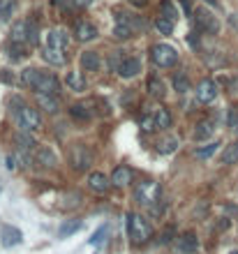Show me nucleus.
Instances as JSON below:
<instances>
[{
    "mask_svg": "<svg viewBox=\"0 0 238 254\" xmlns=\"http://www.w3.org/2000/svg\"><path fill=\"white\" fill-rule=\"evenodd\" d=\"M127 234L132 238L137 245H141L146 240H150L153 236V227H150V222L141 215H137V213H130L127 215Z\"/></svg>",
    "mask_w": 238,
    "mask_h": 254,
    "instance_id": "obj_1",
    "label": "nucleus"
},
{
    "mask_svg": "<svg viewBox=\"0 0 238 254\" xmlns=\"http://www.w3.org/2000/svg\"><path fill=\"white\" fill-rule=\"evenodd\" d=\"M67 159H70V167L74 171H88L90 164H93V153H90V148L86 143H77V146L70 148Z\"/></svg>",
    "mask_w": 238,
    "mask_h": 254,
    "instance_id": "obj_2",
    "label": "nucleus"
},
{
    "mask_svg": "<svg viewBox=\"0 0 238 254\" xmlns=\"http://www.w3.org/2000/svg\"><path fill=\"white\" fill-rule=\"evenodd\" d=\"M150 58L158 67H174L178 62V53L171 44H155L150 49Z\"/></svg>",
    "mask_w": 238,
    "mask_h": 254,
    "instance_id": "obj_3",
    "label": "nucleus"
},
{
    "mask_svg": "<svg viewBox=\"0 0 238 254\" xmlns=\"http://www.w3.org/2000/svg\"><path fill=\"white\" fill-rule=\"evenodd\" d=\"M17 120H19V127L23 132H37L42 127V116H40V111L33 109V106L21 104V109L17 111Z\"/></svg>",
    "mask_w": 238,
    "mask_h": 254,
    "instance_id": "obj_4",
    "label": "nucleus"
},
{
    "mask_svg": "<svg viewBox=\"0 0 238 254\" xmlns=\"http://www.w3.org/2000/svg\"><path fill=\"white\" fill-rule=\"evenodd\" d=\"M194 21H197V28L201 33H206V35H218L220 33V21H218V17L213 12H208L206 7H199L194 12Z\"/></svg>",
    "mask_w": 238,
    "mask_h": 254,
    "instance_id": "obj_5",
    "label": "nucleus"
},
{
    "mask_svg": "<svg viewBox=\"0 0 238 254\" xmlns=\"http://www.w3.org/2000/svg\"><path fill=\"white\" fill-rule=\"evenodd\" d=\"M134 196H137V201L141 203V206H153V203L159 201V185L146 180V183H141L137 187Z\"/></svg>",
    "mask_w": 238,
    "mask_h": 254,
    "instance_id": "obj_6",
    "label": "nucleus"
},
{
    "mask_svg": "<svg viewBox=\"0 0 238 254\" xmlns=\"http://www.w3.org/2000/svg\"><path fill=\"white\" fill-rule=\"evenodd\" d=\"M81 203H83V194L79 190H67V192H62L58 196V208L60 211H74V208H79Z\"/></svg>",
    "mask_w": 238,
    "mask_h": 254,
    "instance_id": "obj_7",
    "label": "nucleus"
},
{
    "mask_svg": "<svg viewBox=\"0 0 238 254\" xmlns=\"http://www.w3.org/2000/svg\"><path fill=\"white\" fill-rule=\"evenodd\" d=\"M218 97V83L213 79H203L199 86H197V99L201 102V104H208Z\"/></svg>",
    "mask_w": 238,
    "mask_h": 254,
    "instance_id": "obj_8",
    "label": "nucleus"
},
{
    "mask_svg": "<svg viewBox=\"0 0 238 254\" xmlns=\"http://www.w3.org/2000/svg\"><path fill=\"white\" fill-rule=\"evenodd\" d=\"M37 93H46V95H58V90H60V83H58V79L53 77V74H49V72H42V77H40V81H37Z\"/></svg>",
    "mask_w": 238,
    "mask_h": 254,
    "instance_id": "obj_9",
    "label": "nucleus"
},
{
    "mask_svg": "<svg viewBox=\"0 0 238 254\" xmlns=\"http://www.w3.org/2000/svg\"><path fill=\"white\" fill-rule=\"evenodd\" d=\"M88 187L95 194H106L111 190V178H106V176L99 174V171H93V174L88 176Z\"/></svg>",
    "mask_w": 238,
    "mask_h": 254,
    "instance_id": "obj_10",
    "label": "nucleus"
},
{
    "mask_svg": "<svg viewBox=\"0 0 238 254\" xmlns=\"http://www.w3.org/2000/svg\"><path fill=\"white\" fill-rule=\"evenodd\" d=\"M141 72V60L137 58V56H127L123 60V65H120V70H118V74L123 77V79H132V77H137Z\"/></svg>",
    "mask_w": 238,
    "mask_h": 254,
    "instance_id": "obj_11",
    "label": "nucleus"
},
{
    "mask_svg": "<svg viewBox=\"0 0 238 254\" xmlns=\"http://www.w3.org/2000/svg\"><path fill=\"white\" fill-rule=\"evenodd\" d=\"M0 238H2V245L5 247H14L23 240V234H21L19 229L9 227V224H2V227H0Z\"/></svg>",
    "mask_w": 238,
    "mask_h": 254,
    "instance_id": "obj_12",
    "label": "nucleus"
},
{
    "mask_svg": "<svg viewBox=\"0 0 238 254\" xmlns=\"http://www.w3.org/2000/svg\"><path fill=\"white\" fill-rule=\"evenodd\" d=\"M74 33H77V39H79V42H90V39L97 37V28L93 26L90 21H79V23L74 26Z\"/></svg>",
    "mask_w": 238,
    "mask_h": 254,
    "instance_id": "obj_13",
    "label": "nucleus"
},
{
    "mask_svg": "<svg viewBox=\"0 0 238 254\" xmlns=\"http://www.w3.org/2000/svg\"><path fill=\"white\" fill-rule=\"evenodd\" d=\"M67 42H70V37H67V33H65L62 28H53L51 33L46 35V44H49L51 49H62V51H65Z\"/></svg>",
    "mask_w": 238,
    "mask_h": 254,
    "instance_id": "obj_14",
    "label": "nucleus"
},
{
    "mask_svg": "<svg viewBox=\"0 0 238 254\" xmlns=\"http://www.w3.org/2000/svg\"><path fill=\"white\" fill-rule=\"evenodd\" d=\"M37 104L44 109L46 114H56L60 109V99L58 95H46V93H37Z\"/></svg>",
    "mask_w": 238,
    "mask_h": 254,
    "instance_id": "obj_15",
    "label": "nucleus"
},
{
    "mask_svg": "<svg viewBox=\"0 0 238 254\" xmlns=\"http://www.w3.org/2000/svg\"><path fill=\"white\" fill-rule=\"evenodd\" d=\"M70 116L77 123H88L90 118H93V109H90V104H86V102H79V104H74L70 109Z\"/></svg>",
    "mask_w": 238,
    "mask_h": 254,
    "instance_id": "obj_16",
    "label": "nucleus"
},
{
    "mask_svg": "<svg viewBox=\"0 0 238 254\" xmlns=\"http://www.w3.org/2000/svg\"><path fill=\"white\" fill-rule=\"evenodd\" d=\"M81 67L88 72H97L102 67V58L97 51H83L81 53Z\"/></svg>",
    "mask_w": 238,
    "mask_h": 254,
    "instance_id": "obj_17",
    "label": "nucleus"
},
{
    "mask_svg": "<svg viewBox=\"0 0 238 254\" xmlns=\"http://www.w3.org/2000/svg\"><path fill=\"white\" fill-rule=\"evenodd\" d=\"M111 183H114L116 187H125V185H130V183H132V169L116 167L114 176H111Z\"/></svg>",
    "mask_w": 238,
    "mask_h": 254,
    "instance_id": "obj_18",
    "label": "nucleus"
},
{
    "mask_svg": "<svg viewBox=\"0 0 238 254\" xmlns=\"http://www.w3.org/2000/svg\"><path fill=\"white\" fill-rule=\"evenodd\" d=\"M197 247H199V243H197V236H194L192 231H190V234H183V236L178 238V250H180V252L194 254Z\"/></svg>",
    "mask_w": 238,
    "mask_h": 254,
    "instance_id": "obj_19",
    "label": "nucleus"
},
{
    "mask_svg": "<svg viewBox=\"0 0 238 254\" xmlns=\"http://www.w3.org/2000/svg\"><path fill=\"white\" fill-rule=\"evenodd\" d=\"M12 42L14 44H28V28H26V21H17L12 26Z\"/></svg>",
    "mask_w": 238,
    "mask_h": 254,
    "instance_id": "obj_20",
    "label": "nucleus"
},
{
    "mask_svg": "<svg viewBox=\"0 0 238 254\" xmlns=\"http://www.w3.org/2000/svg\"><path fill=\"white\" fill-rule=\"evenodd\" d=\"M35 162L40 164V167H44V169H53L56 167V155H53L49 148H40L35 153Z\"/></svg>",
    "mask_w": 238,
    "mask_h": 254,
    "instance_id": "obj_21",
    "label": "nucleus"
},
{
    "mask_svg": "<svg viewBox=\"0 0 238 254\" xmlns=\"http://www.w3.org/2000/svg\"><path fill=\"white\" fill-rule=\"evenodd\" d=\"M42 58H44L49 65H65V53H62V49H51V46H46L44 51H42Z\"/></svg>",
    "mask_w": 238,
    "mask_h": 254,
    "instance_id": "obj_22",
    "label": "nucleus"
},
{
    "mask_svg": "<svg viewBox=\"0 0 238 254\" xmlns=\"http://www.w3.org/2000/svg\"><path fill=\"white\" fill-rule=\"evenodd\" d=\"M40 77H42V72L35 70V67H28V70L21 72V81H23V86H28L30 90H35V88H37Z\"/></svg>",
    "mask_w": 238,
    "mask_h": 254,
    "instance_id": "obj_23",
    "label": "nucleus"
},
{
    "mask_svg": "<svg viewBox=\"0 0 238 254\" xmlns=\"http://www.w3.org/2000/svg\"><path fill=\"white\" fill-rule=\"evenodd\" d=\"M67 86L72 88V90H77V93H81V90H86V79H83V74L81 72H67Z\"/></svg>",
    "mask_w": 238,
    "mask_h": 254,
    "instance_id": "obj_24",
    "label": "nucleus"
},
{
    "mask_svg": "<svg viewBox=\"0 0 238 254\" xmlns=\"http://www.w3.org/2000/svg\"><path fill=\"white\" fill-rule=\"evenodd\" d=\"M17 9V0H0V23H7Z\"/></svg>",
    "mask_w": 238,
    "mask_h": 254,
    "instance_id": "obj_25",
    "label": "nucleus"
},
{
    "mask_svg": "<svg viewBox=\"0 0 238 254\" xmlns=\"http://www.w3.org/2000/svg\"><path fill=\"white\" fill-rule=\"evenodd\" d=\"M176 148H178V139H176V137H164V139L158 141V150L162 153V155H171Z\"/></svg>",
    "mask_w": 238,
    "mask_h": 254,
    "instance_id": "obj_26",
    "label": "nucleus"
},
{
    "mask_svg": "<svg viewBox=\"0 0 238 254\" xmlns=\"http://www.w3.org/2000/svg\"><path fill=\"white\" fill-rule=\"evenodd\" d=\"M164 90H167V88H164V83H162L158 77H150L148 79V93L150 95L155 97V99H162V97H164Z\"/></svg>",
    "mask_w": 238,
    "mask_h": 254,
    "instance_id": "obj_27",
    "label": "nucleus"
},
{
    "mask_svg": "<svg viewBox=\"0 0 238 254\" xmlns=\"http://www.w3.org/2000/svg\"><path fill=\"white\" fill-rule=\"evenodd\" d=\"M211 134H213V123H211V120H201V123L197 125V130H194V139H197V141H206Z\"/></svg>",
    "mask_w": 238,
    "mask_h": 254,
    "instance_id": "obj_28",
    "label": "nucleus"
},
{
    "mask_svg": "<svg viewBox=\"0 0 238 254\" xmlns=\"http://www.w3.org/2000/svg\"><path fill=\"white\" fill-rule=\"evenodd\" d=\"M222 164H236L238 162V143H229L222 150Z\"/></svg>",
    "mask_w": 238,
    "mask_h": 254,
    "instance_id": "obj_29",
    "label": "nucleus"
},
{
    "mask_svg": "<svg viewBox=\"0 0 238 254\" xmlns=\"http://www.w3.org/2000/svg\"><path fill=\"white\" fill-rule=\"evenodd\" d=\"M171 83H174V90L176 93H187L190 90V79H187V74H183V72H176Z\"/></svg>",
    "mask_w": 238,
    "mask_h": 254,
    "instance_id": "obj_30",
    "label": "nucleus"
},
{
    "mask_svg": "<svg viewBox=\"0 0 238 254\" xmlns=\"http://www.w3.org/2000/svg\"><path fill=\"white\" fill-rule=\"evenodd\" d=\"M79 229H81V222H79V219H70V222L60 224V229H58V236H60V238H67V236H72V234H77Z\"/></svg>",
    "mask_w": 238,
    "mask_h": 254,
    "instance_id": "obj_31",
    "label": "nucleus"
},
{
    "mask_svg": "<svg viewBox=\"0 0 238 254\" xmlns=\"http://www.w3.org/2000/svg\"><path fill=\"white\" fill-rule=\"evenodd\" d=\"M134 30L130 23H116L114 26V37L116 39H127V37H132Z\"/></svg>",
    "mask_w": 238,
    "mask_h": 254,
    "instance_id": "obj_32",
    "label": "nucleus"
},
{
    "mask_svg": "<svg viewBox=\"0 0 238 254\" xmlns=\"http://www.w3.org/2000/svg\"><path fill=\"white\" fill-rule=\"evenodd\" d=\"M26 28H28V44H37L40 42V26H37L33 19L26 21Z\"/></svg>",
    "mask_w": 238,
    "mask_h": 254,
    "instance_id": "obj_33",
    "label": "nucleus"
},
{
    "mask_svg": "<svg viewBox=\"0 0 238 254\" xmlns=\"http://www.w3.org/2000/svg\"><path fill=\"white\" fill-rule=\"evenodd\" d=\"M155 28H158L162 35H171V33H174V21L167 17H159L158 21H155Z\"/></svg>",
    "mask_w": 238,
    "mask_h": 254,
    "instance_id": "obj_34",
    "label": "nucleus"
},
{
    "mask_svg": "<svg viewBox=\"0 0 238 254\" xmlns=\"http://www.w3.org/2000/svg\"><path fill=\"white\" fill-rule=\"evenodd\" d=\"M17 143H19V150H26V153L35 146V141L30 139V137H28V132H23V130L17 134Z\"/></svg>",
    "mask_w": 238,
    "mask_h": 254,
    "instance_id": "obj_35",
    "label": "nucleus"
},
{
    "mask_svg": "<svg viewBox=\"0 0 238 254\" xmlns=\"http://www.w3.org/2000/svg\"><path fill=\"white\" fill-rule=\"evenodd\" d=\"M123 60H125L123 51H111V56H109V67H111V72H118V70H120Z\"/></svg>",
    "mask_w": 238,
    "mask_h": 254,
    "instance_id": "obj_36",
    "label": "nucleus"
},
{
    "mask_svg": "<svg viewBox=\"0 0 238 254\" xmlns=\"http://www.w3.org/2000/svg\"><path fill=\"white\" fill-rule=\"evenodd\" d=\"M155 125H158L159 130H167L169 125H171V116H169V111H164V109H159L158 116H155Z\"/></svg>",
    "mask_w": 238,
    "mask_h": 254,
    "instance_id": "obj_37",
    "label": "nucleus"
},
{
    "mask_svg": "<svg viewBox=\"0 0 238 254\" xmlns=\"http://www.w3.org/2000/svg\"><path fill=\"white\" fill-rule=\"evenodd\" d=\"M218 146H220V143H208V146L199 148V150H197V157H199V159H208V157L213 155V153L218 150Z\"/></svg>",
    "mask_w": 238,
    "mask_h": 254,
    "instance_id": "obj_38",
    "label": "nucleus"
},
{
    "mask_svg": "<svg viewBox=\"0 0 238 254\" xmlns=\"http://www.w3.org/2000/svg\"><path fill=\"white\" fill-rule=\"evenodd\" d=\"M9 56L14 58V60H21L23 56H26V51H23V44H9Z\"/></svg>",
    "mask_w": 238,
    "mask_h": 254,
    "instance_id": "obj_39",
    "label": "nucleus"
},
{
    "mask_svg": "<svg viewBox=\"0 0 238 254\" xmlns=\"http://www.w3.org/2000/svg\"><path fill=\"white\" fill-rule=\"evenodd\" d=\"M162 17L171 19V21L176 19V7H174V5H171L169 0H164V2H162Z\"/></svg>",
    "mask_w": 238,
    "mask_h": 254,
    "instance_id": "obj_40",
    "label": "nucleus"
},
{
    "mask_svg": "<svg viewBox=\"0 0 238 254\" xmlns=\"http://www.w3.org/2000/svg\"><path fill=\"white\" fill-rule=\"evenodd\" d=\"M227 123H229V127L238 134V109H231L229 116H227Z\"/></svg>",
    "mask_w": 238,
    "mask_h": 254,
    "instance_id": "obj_41",
    "label": "nucleus"
},
{
    "mask_svg": "<svg viewBox=\"0 0 238 254\" xmlns=\"http://www.w3.org/2000/svg\"><path fill=\"white\" fill-rule=\"evenodd\" d=\"M158 125H155V118L153 116H143L141 118V130H146V132H150V130H155Z\"/></svg>",
    "mask_w": 238,
    "mask_h": 254,
    "instance_id": "obj_42",
    "label": "nucleus"
},
{
    "mask_svg": "<svg viewBox=\"0 0 238 254\" xmlns=\"http://www.w3.org/2000/svg\"><path fill=\"white\" fill-rule=\"evenodd\" d=\"M104 234H106V229L102 227V229H99V231L95 234V236L90 238V245H99V243H102V238H104Z\"/></svg>",
    "mask_w": 238,
    "mask_h": 254,
    "instance_id": "obj_43",
    "label": "nucleus"
},
{
    "mask_svg": "<svg viewBox=\"0 0 238 254\" xmlns=\"http://www.w3.org/2000/svg\"><path fill=\"white\" fill-rule=\"evenodd\" d=\"M90 2H93V0H72V5H74V7H88Z\"/></svg>",
    "mask_w": 238,
    "mask_h": 254,
    "instance_id": "obj_44",
    "label": "nucleus"
},
{
    "mask_svg": "<svg viewBox=\"0 0 238 254\" xmlns=\"http://www.w3.org/2000/svg\"><path fill=\"white\" fill-rule=\"evenodd\" d=\"M171 238H174V229H167V231L162 234V243H169Z\"/></svg>",
    "mask_w": 238,
    "mask_h": 254,
    "instance_id": "obj_45",
    "label": "nucleus"
},
{
    "mask_svg": "<svg viewBox=\"0 0 238 254\" xmlns=\"http://www.w3.org/2000/svg\"><path fill=\"white\" fill-rule=\"evenodd\" d=\"M132 5H137V7H146L148 5V0H130Z\"/></svg>",
    "mask_w": 238,
    "mask_h": 254,
    "instance_id": "obj_46",
    "label": "nucleus"
},
{
    "mask_svg": "<svg viewBox=\"0 0 238 254\" xmlns=\"http://www.w3.org/2000/svg\"><path fill=\"white\" fill-rule=\"evenodd\" d=\"M229 254H238V250H234V252H229Z\"/></svg>",
    "mask_w": 238,
    "mask_h": 254,
    "instance_id": "obj_47",
    "label": "nucleus"
},
{
    "mask_svg": "<svg viewBox=\"0 0 238 254\" xmlns=\"http://www.w3.org/2000/svg\"><path fill=\"white\" fill-rule=\"evenodd\" d=\"M206 2H211V5H213V2H215V0H206Z\"/></svg>",
    "mask_w": 238,
    "mask_h": 254,
    "instance_id": "obj_48",
    "label": "nucleus"
}]
</instances>
